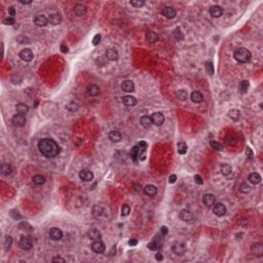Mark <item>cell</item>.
<instances>
[{"instance_id": "obj_1", "label": "cell", "mask_w": 263, "mask_h": 263, "mask_svg": "<svg viewBox=\"0 0 263 263\" xmlns=\"http://www.w3.org/2000/svg\"><path fill=\"white\" fill-rule=\"evenodd\" d=\"M39 151L47 158H53L60 152L59 145L52 139H41L38 142Z\"/></svg>"}, {"instance_id": "obj_2", "label": "cell", "mask_w": 263, "mask_h": 263, "mask_svg": "<svg viewBox=\"0 0 263 263\" xmlns=\"http://www.w3.org/2000/svg\"><path fill=\"white\" fill-rule=\"evenodd\" d=\"M233 58L239 63H248L251 60L252 54L250 53V50L245 49V47H239L233 53Z\"/></svg>"}, {"instance_id": "obj_3", "label": "cell", "mask_w": 263, "mask_h": 263, "mask_svg": "<svg viewBox=\"0 0 263 263\" xmlns=\"http://www.w3.org/2000/svg\"><path fill=\"white\" fill-rule=\"evenodd\" d=\"M11 121H12V123H14L15 127H23L25 123H26V117H25L24 114L18 113V114H15V115L12 116Z\"/></svg>"}, {"instance_id": "obj_4", "label": "cell", "mask_w": 263, "mask_h": 263, "mask_svg": "<svg viewBox=\"0 0 263 263\" xmlns=\"http://www.w3.org/2000/svg\"><path fill=\"white\" fill-rule=\"evenodd\" d=\"M91 248L95 253H97V254H101V253H103L105 251L106 247H105V244L103 242H101L100 239H98V240H94V243L92 244Z\"/></svg>"}, {"instance_id": "obj_5", "label": "cell", "mask_w": 263, "mask_h": 263, "mask_svg": "<svg viewBox=\"0 0 263 263\" xmlns=\"http://www.w3.org/2000/svg\"><path fill=\"white\" fill-rule=\"evenodd\" d=\"M150 117H151L152 124H155V126H162L165 123V115L162 112H154Z\"/></svg>"}, {"instance_id": "obj_6", "label": "cell", "mask_w": 263, "mask_h": 263, "mask_svg": "<svg viewBox=\"0 0 263 263\" xmlns=\"http://www.w3.org/2000/svg\"><path fill=\"white\" fill-rule=\"evenodd\" d=\"M172 251L175 253L177 256H181L183 255L186 252V246L183 243H175L174 245L172 246Z\"/></svg>"}, {"instance_id": "obj_7", "label": "cell", "mask_w": 263, "mask_h": 263, "mask_svg": "<svg viewBox=\"0 0 263 263\" xmlns=\"http://www.w3.org/2000/svg\"><path fill=\"white\" fill-rule=\"evenodd\" d=\"M251 253L256 257H262L263 256V245L260 243L253 244L251 247Z\"/></svg>"}, {"instance_id": "obj_8", "label": "cell", "mask_w": 263, "mask_h": 263, "mask_svg": "<svg viewBox=\"0 0 263 263\" xmlns=\"http://www.w3.org/2000/svg\"><path fill=\"white\" fill-rule=\"evenodd\" d=\"M79 178L83 182H91L94 179V174H93V172L88 171V170H81L79 172Z\"/></svg>"}, {"instance_id": "obj_9", "label": "cell", "mask_w": 263, "mask_h": 263, "mask_svg": "<svg viewBox=\"0 0 263 263\" xmlns=\"http://www.w3.org/2000/svg\"><path fill=\"white\" fill-rule=\"evenodd\" d=\"M19 56H20L21 59L23 61H25V62H30V61L33 60V58H34V54H33V53H32V50H29V49L22 50Z\"/></svg>"}, {"instance_id": "obj_10", "label": "cell", "mask_w": 263, "mask_h": 263, "mask_svg": "<svg viewBox=\"0 0 263 263\" xmlns=\"http://www.w3.org/2000/svg\"><path fill=\"white\" fill-rule=\"evenodd\" d=\"M179 218L184 222H191L193 220V214L188 210H182L179 214Z\"/></svg>"}, {"instance_id": "obj_11", "label": "cell", "mask_w": 263, "mask_h": 263, "mask_svg": "<svg viewBox=\"0 0 263 263\" xmlns=\"http://www.w3.org/2000/svg\"><path fill=\"white\" fill-rule=\"evenodd\" d=\"M121 89L126 93H133L135 92V83L132 80H124L121 83Z\"/></svg>"}, {"instance_id": "obj_12", "label": "cell", "mask_w": 263, "mask_h": 263, "mask_svg": "<svg viewBox=\"0 0 263 263\" xmlns=\"http://www.w3.org/2000/svg\"><path fill=\"white\" fill-rule=\"evenodd\" d=\"M213 212H214V214L216 215V216H218V217H221V216H223V215H225V213H226V207L224 206L223 204H216L214 206V208H213Z\"/></svg>"}, {"instance_id": "obj_13", "label": "cell", "mask_w": 263, "mask_h": 263, "mask_svg": "<svg viewBox=\"0 0 263 263\" xmlns=\"http://www.w3.org/2000/svg\"><path fill=\"white\" fill-rule=\"evenodd\" d=\"M19 245L23 250H30L32 248V242L29 237L26 236H22L21 239H20V243Z\"/></svg>"}, {"instance_id": "obj_14", "label": "cell", "mask_w": 263, "mask_h": 263, "mask_svg": "<svg viewBox=\"0 0 263 263\" xmlns=\"http://www.w3.org/2000/svg\"><path fill=\"white\" fill-rule=\"evenodd\" d=\"M50 236L54 240H60L63 237V232L60 228H52L50 230Z\"/></svg>"}, {"instance_id": "obj_15", "label": "cell", "mask_w": 263, "mask_h": 263, "mask_svg": "<svg viewBox=\"0 0 263 263\" xmlns=\"http://www.w3.org/2000/svg\"><path fill=\"white\" fill-rule=\"evenodd\" d=\"M215 200H216V197H215L214 194H211V193H208V194H205L204 197H203V203L205 206L207 207H212L213 205L215 204Z\"/></svg>"}, {"instance_id": "obj_16", "label": "cell", "mask_w": 263, "mask_h": 263, "mask_svg": "<svg viewBox=\"0 0 263 263\" xmlns=\"http://www.w3.org/2000/svg\"><path fill=\"white\" fill-rule=\"evenodd\" d=\"M223 14V9L219 5H214L210 8V15L213 18H220Z\"/></svg>"}, {"instance_id": "obj_17", "label": "cell", "mask_w": 263, "mask_h": 263, "mask_svg": "<svg viewBox=\"0 0 263 263\" xmlns=\"http://www.w3.org/2000/svg\"><path fill=\"white\" fill-rule=\"evenodd\" d=\"M162 15L166 19H174L176 17V15H177V11L173 7H166L165 9H162Z\"/></svg>"}, {"instance_id": "obj_18", "label": "cell", "mask_w": 263, "mask_h": 263, "mask_svg": "<svg viewBox=\"0 0 263 263\" xmlns=\"http://www.w3.org/2000/svg\"><path fill=\"white\" fill-rule=\"evenodd\" d=\"M86 93H88V95L91 96V97H96V96H98L100 94V88H99L98 85L91 84L88 86V88H86Z\"/></svg>"}, {"instance_id": "obj_19", "label": "cell", "mask_w": 263, "mask_h": 263, "mask_svg": "<svg viewBox=\"0 0 263 263\" xmlns=\"http://www.w3.org/2000/svg\"><path fill=\"white\" fill-rule=\"evenodd\" d=\"M106 58L109 60V61H117L119 56H118V53L116 52L115 50L113 49H109L106 50V54H105Z\"/></svg>"}, {"instance_id": "obj_20", "label": "cell", "mask_w": 263, "mask_h": 263, "mask_svg": "<svg viewBox=\"0 0 263 263\" xmlns=\"http://www.w3.org/2000/svg\"><path fill=\"white\" fill-rule=\"evenodd\" d=\"M144 193L148 196H155L157 193V188L154 185H147L144 187Z\"/></svg>"}, {"instance_id": "obj_21", "label": "cell", "mask_w": 263, "mask_h": 263, "mask_svg": "<svg viewBox=\"0 0 263 263\" xmlns=\"http://www.w3.org/2000/svg\"><path fill=\"white\" fill-rule=\"evenodd\" d=\"M140 123L141 126L145 129H149L150 127L152 126V120H151V117L148 116V115H144L140 118Z\"/></svg>"}, {"instance_id": "obj_22", "label": "cell", "mask_w": 263, "mask_h": 263, "mask_svg": "<svg viewBox=\"0 0 263 263\" xmlns=\"http://www.w3.org/2000/svg\"><path fill=\"white\" fill-rule=\"evenodd\" d=\"M88 239H93V240H98V239H100L101 237H102V235H101V232L99 231L98 229L93 228V229H89V230H88Z\"/></svg>"}, {"instance_id": "obj_23", "label": "cell", "mask_w": 263, "mask_h": 263, "mask_svg": "<svg viewBox=\"0 0 263 263\" xmlns=\"http://www.w3.org/2000/svg\"><path fill=\"white\" fill-rule=\"evenodd\" d=\"M47 22H49V20H47V19L44 17L43 15H37V17H35V19H34V23H35V25H36V26H38V27H43V26H45V25L47 24Z\"/></svg>"}, {"instance_id": "obj_24", "label": "cell", "mask_w": 263, "mask_h": 263, "mask_svg": "<svg viewBox=\"0 0 263 263\" xmlns=\"http://www.w3.org/2000/svg\"><path fill=\"white\" fill-rule=\"evenodd\" d=\"M49 22H50V24L57 26V25H60L62 23V18H61V15L59 14H52V15H50Z\"/></svg>"}, {"instance_id": "obj_25", "label": "cell", "mask_w": 263, "mask_h": 263, "mask_svg": "<svg viewBox=\"0 0 263 263\" xmlns=\"http://www.w3.org/2000/svg\"><path fill=\"white\" fill-rule=\"evenodd\" d=\"M190 99L193 103H201L204 101V96L200 92H192L190 95Z\"/></svg>"}, {"instance_id": "obj_26", "label": "cell", "mask_w": 263, "mask_h": 263, "mask_svg": "<svg viewBox=\"0 0 263 263\" xmlns=\"http://www.w3.org/2000/svg\"><path fill=\"white\" fill-rule=\"evenodd\" d=\"M123 102L126 106H129V107H133L137 104V100L136 98L133 97V96H126V97L123 98Z\"/></svg>"}, {"instance_id": "obj_27", "label": "cell", "mask_w": 263, "mask_h": 263, "mask_svg": "<svg viewBox=\"0 0 263 263\" xmlns=\"http://www.w3.org/2000/svg\"><path fill=\"white\" fill-rule=\"evenodd\" d=\"M108 138H109V140L112 141V142H119L121 140V134L117 131H111L110 133L108 134Z\"/></svg>"}, {"instance_id": "obj_28", "label": "cell", "mask_w": 263, "mask_h": 263, "mask_svg": "<svg viewBox=\"0 0 263 263\" xmlns=\"http://www.w3.org/2000/svg\"><path fill=\"white\" fill-rule=\"evenodd\" d=\"M249 181L254 185L260 184L261 183V176L259 175L258 173H252V174L249 176Z\"/></svg>"}, {"instance_id": "obj_29", "label": "cell", "mask_w": 263, "mask_h": 263, "mask_svg": "<svg viewBox=\"0 0 263 263\" xmlns=\"http://www.w3.org/2000/svg\"><path fill=\"white\" fill-rule=\"evenodd\" d=\"M146 39H147V41H149V42H151V43L156 42V41L158 40V35L153 31H147L146 32Z\"/></svg>"}, {"instance_id": "obj_30", "label": "cell", "mask_w": 263, "mask_h": 263, "mask_svg": "<svg viewBox=\"0 0 263 263\" xmlns=\"http://www.w3.org/2000/svg\"><path fill=\"white\" fill-rule=\"evenodd\" d=\"M0 171H1V174L3 176H8V175L11 174L12 168H11V166L9 165V163H2Z\"/></svg>"}, {"instance_id": "obj_31", "label": "cell", "mask_w": 263, "mask_h": 263, "mask_svg": "<svg viewBox=\"0 0 263 263\" xmlns=\"http://www.w3.org/2000/svg\"><path fill=\"white\" fill-rule=\"evenodd\" d=\"M74 12L78 15V17H82V15H85L86 7L82 4H77V5H75V7H74Z\"/></svg>"}, {"instance_id": "obj_32", "label": "cell", "mask_w": 263, "mask_h": 263, "mask_svg": "<svg viewBox=\"0 0 263 263\" xmlns=\"http://www.w3.org/2000/svg\"><path fill=\"white\" fill-rule=\"evenodd\" d=\"M15 109H17L18 113H20V114H26L29 111L28 105L24 104V103H19L17 106H15Z\"/></svg>"}, {"instance_id": "obj_33", "label": "cell", "mask_w": 263, "mask_h": 263, "mask_svg": "<svg viewBox=\"0 0 263 263\" xmlns=\"http://www.w3.org/2000/svg\"><path fill=\"white\" fill-rule=\"evenodd\" d=\"M220 172L222 173V175L227 176L232 172V169H231V166L229 165H227V163H222L220 166Z\"/></svg>"}, {"instance_id": "obj_34", "label": "cell", "mask_w": 263, "mask_h": 263, "mask_svg": "<svg viewBox=\"0 0 263 263\" xmlns=\"http://www.w3.org/2000/svg\"><path fill=\"white\" fill-rule=\"evenodd\" d=\"M32 182H33L35 185H42L45 183V178L41 175H36L32 178Z\"/></svg>"}, {"instance_id": "obj_35", "label": "cell", "mask_w": 263, "mask_h": 263, "mask_svg": "<svg viewBox=\"0 0 263 263\" xmlns=\"http://www.w3.org/2000/svg\"><path fill=\"white\" fill-rule=\"evenodd\" d=\"M228 116L231 118L232 120H239V117H240V112L239 110H236V109H231L229 112H228Z\"/></svg>"}, {"instance_id": "obj_36", "label": "cell", "mask_w": 263, "mask_h": 263, "mask_svg": "<svg viewBox=\"0 0 263 263\" xmlns=\"http://www.w3.org/2000/svg\"><path fill=\"white\" fill-rule=\"evenodd\" d=\"M176 97L182 101H185L186 99L188 98V94L185 89H179V91H177V93H176Z\"/></svg>"}, {"instance_id": "obj_37", "label": "cell", "mask_w": 263, "mask_h": 263, "mask_svg": "<svg viewBox=\"0 0 263 263\" xmlns=\"http://www.w3.org/2000/svg\"><path fill=\"white\" fill-rule=\"evenodd\" d=\"M205 66H206V70H207L208 74L213 75V74H214V72H215V69H214V65H213V63H212L211 61H207L206 64H205Z\"/></svg>"}, {"instance_id": "obj_38", "label": "cell", "mask_w": 263, "mask_h": 263, "mask_svg": "<svg viewBox=\"0 0 263 263\" xmlns=\"http://www.w3.org/2000/svg\"><path fill=\"white\" fill-rule=\"evenodd\" d=\"M178 152L180 154H185L187 152V145L184 142H179L178 143Z\"/></svg>"}, {"instance_id": "obj_39", "label": "cell", "mask_w": 263, "mask_h": 263, "mask_svg": "<svg viewBox=\"0 0 263 263\" xmlns=\"http://www.w3.org/2000/svg\"><path fill=\"white\" fill-rule=\"evenodd\" d=\"M173 35H174V37H175L177 40H182V39L184 38L183 33H182V31H181L179 28H176L175 30L173 31Z\"/></svg>"}, {"instance_id": "obj_40", "label": "cell", "mask_w": 263, "mask_h": 263, "mask_svg": "<svg viewBox=\"0 0 263 263\" xmlns=\"http://www.w3.org/2000/svg\"><path fill=\"white\" fill-rule=\"evenodd\" d=\"M11 245H12V237L11 235H7L5 237V240H4V248L6 251L11 249Z\"/></svg>"}, {"instance_id": "obj_41", "label": "cell", "mask_w": 263, "mask_h": 263, "mask_svg": "<svg viewBox=\"0 0 263 263\" xmlns=\"http://www.w3.org/2000/svg\"><path fill=\"white\" fill-rule=\"evenodd\" d=\"M250 190H251V187L246 182H244V183L239 185V191L243 192V193H248V192H250Z\"/></svg>"}, {"instance_id": "obj_42", "label": "cell", "mask_w": 263, "mask_h": 263, "mask_svg": "<svg viewBox=\"0 0 263 263\" xmlns=\"http://www.w3.org/2000/svg\"><path fill=\"white\" fill-rule=\"evenodd\" d=\"M248 88H249V81H248V80H244V81L240 82V84H239L240 92H242V93H247Z\"/></svg>"}, {"instance_id": "obj_43", "label": "cell", "mask_w": 263, "mask_h": 263, "mask_svg": "<svg viewBox=\"0 0 263 263\" xmlns=\"http://www.w3.org/2000/svg\"><path fill=\"white\" fill-rule=\"evenodd\" d=\"M130 212H131L130 206H127V205H123V206L121 207V216L123 217L127 216V215L130 214Z\"/></svg>"}, {"instance_id": "obj_44", "label": "cell", "mask_w": 263, "mask_h": 263, "mask_svg": "<svg viewBox=\"0 0 263 263\" xmlns=\"http://www.w3.org/2000/svg\"><path fill=\"white\" fill-rule=\"evenodd\" d=\"M210 146L215 150H222L223 149V146L221 145L220 143L216 142V141H210Z\"/></svg>"}, {"instance_id": "obj_45", "label": "cell", "mask_w": 263, "mask_h": 263, "mask_svg": "<svg viewBox=\"0 0 263 263\" xmlns=\"http://www.w3.org/2000/svg\"><path fill=\"white\" fill-rule=\"evenodd\" d=\"M147 248H148L149 250H151V251H156V250L159 248V246H158L157 242L153 240V242H150L148 245H147Z\"/></svg>"}, {"instance_id": "obj_46", "label": "cell", "mask_w": 263, "mask_h": 263, "mask_svg": "<svg viewBox=\"0 0 263 263\" xmlns=\"http://www.w3.org/2000/svg\"><path fill=\"white\" fill-rule=\"evenodd\" d=\"M78 108H79V106H78V104H76L75 102H70V103L67 105V109H68L69 111H76V110H78Z\"/></svg>"}, {"instance_id": "obj_47", "label": "cell", "mask_w": 263, "mask_h": 263, "mask_svg": "<svg viewBox=\"0 0 263 263\" xmlns=\"http://www.w3.org/2000/svg\"><path fill=\"white\" fill-rule=\"evenodd\" d=\"M19 228H20V229L24 228L25 230H27V231H30V230L32 229V227H31V225L28 222H21L20 224H19Z\"/></svg>"}, {"instance_id": "obj_48", "label": "cell", "mask_w": 263, "mask_h": 263, "mask_svg": "<svg viewBox=\"0 0 263 263\" xmlns=\"http://www.w3.org/2000/svg\"><path fill=\"white\" fill-rule=\"evenodd\" d=\"M15 19L11 18V17H7V18H5L4 20H3V24L7 25V26H12V25H15Z\"/></svg>"}, {"instance_id": "obj_49", "label": "cell", "mask_w": 263, "mask_h": 263, "mask_svg": "<svg viewBox=\"0 0 263 263\" xmlns=\"http://www.w3.org/2000/svg\"><path fill=\"white\" fill-rule=\"evenodd\" d=\"M131 4L135 6V7H141V6H143L145 4V2H144L143 0H132Z\"/></svg>"}, {"instance_id": "obj_50", "label": "cell", "mask_w": 263, "mask_h": 263, "mask_svg": "<svg viewBox=\"0 0 263 263\" xmlns=\"http://www.w3.org/2000/svg\"><path fill=\"white\" fill-rule=\"evenodd\" d=\"M11 216L14 218L15 220H19L22 218V216L20 215V212H19L18 210H11Z\"/></svg>"}, {"instance_id": "obj_51", "label": "cell", "mask_w": 263, "mask_h": 263, "mask_svg": "<svg viewBox=\"0 0 263 263\" xmlns=\"http://www.w3.org/2000/svg\"><path fill=\"white\" fill-rule=\"evenodd\" d=\"M100 41H101V35L100 34L95 35V37L93 38V44H94V45H98V44L100 43Z\"/></svg>"}, {"instance_id": "obj_52", "label": "cell", "mask_w": 263, "mask_h": 263, "mask_svg": "<svg viewBox=\"0 0 263 263\" xmlns=\"http://www.w3.org/2000/svg\"><path fill=\"white\" fill-rule=\"evenodd\" d=\"M194 181H195V183L196 184H198V185H201L204 183V181H203V178L200 177V175H194Z\"/></svg>"}, {"instance_id": "obj_53", "label": "cell", "mask_w": 263, "mask_h": 263, "mask_svg": "<svg viewBox=\"0 0 263 263\" xmlns=\"http://www.w3.org/2000/svg\"><path fill=\"white\" fill-rule=\"evenodd\" d=\"M160 232H162V235H166L169 233V228L166 226H162L160 227Z\"/></svg>"}, {"instance_id": "obj_54", "label": "cell", "mask_w": 263, "mask_h": 263, "mask_svg": "<svg viewBox=\"0 0 263 263\" xmlns=\"http://www.w3.org/2000/svg\"><path fill=\"white\" fill-rule=\"evenodd\" d=\"M246 154H247V156H248L249 158H252V157H253V151L251 150V148H250V147H247V149H246Z\"/></svg>"}, {"instance_id": "obj_55", "label": "cell", "mask_w": 263, "mask_h": 263, "mask_svg": "<svg viewBox=\"0 0 263 263\" xmlns=\"http://www.w3.org/2000/svg\"><path fill=\"white\" fill-rule=\"evenodd\" d=\"M176 181H177V176H176V175H171V176H170V178H169L170 183L173 184V183H175Z\"/></svg>"}, {"instance_id": "obj_56", "label": "cell", "mask_w": 263, "mask_h": 263, "mask_svg": "<svg viewBox=\"0 0 263 263\" xmlns=\"http://www.w3.org/2000/svg\"><path fill=\"white\" fill-rule=\"evenodd\" d=\"M52 261H53V262H62V263H65V262H66L65 259L62 258V257H54V258H53Z\"/></svg>"}, {"instance_id": "obj_57", "label": "cell", "mask_w": 263, "mask_h": 263, "mask_svg": "<svg viewBox=\"0 0 263 263\" xmlns=\"http://www.w3.org/2000/svg\"><path fill=\"white\" fill-rule=\"evenodd\" d=\"M129 245L132 246V247L137 246V245H138V239H131L129 240Z\"/></svg>"}, {"instance_id": "obj_58", "label": "cell", "mask_w": 263, "mask_h": 263, "mask_svg": "<svg viewBox=\"0 0 263 263\" xmlns=\"http://www.w3.org/2000/svg\"><path fill=\"white\" fill-rule=\"evenodd\" d=\"M155 259L157 261H162L163 260V256H162V254L160 252H158V253H156V255H155Z\"/></svg>"}, {"instance_id": "obj_59", "label": "cell", "mask_w": 263, "mask_h": 263, "mask_svg": "<svg viewBox=\"0 0 263 263\" xmlns=\"http://www.w3.org/2000/svg\"><path fill=\"white\" fill-rule=\"evenodd\" d=\"M8 14H9V15H11V18H14L15 15V8H14V7H9V8H8Z\"/></svg>"}, {"instance_id": "obj_60", "label": "cell", "mask_w": 263, "mask_h": 263, "mask_svg": "<svg viewBox=\"0 0 263 263\" xmlns=\"http://www.w3.org/2000/svg\"><path fill=\"white\" fill-rule=\"evenodd\" d=\"M61 52L62 53H68V47L66 45H61Z\"/></svg>"}, {"instance_id": "obj_61", "label": "cell", "mask_w": 263, "mask_h": 263, "mask_svg": "<svg viewBox=\"0 0 263 263\" xmlns=\"http://www.w3.org/2000/svg\"><path fill=\"white\" fill-rule=\"evenodd\" d=\"M22 4H30V3H32L31 0H29V1H20Z\"/></svg>"}]
</instances>
